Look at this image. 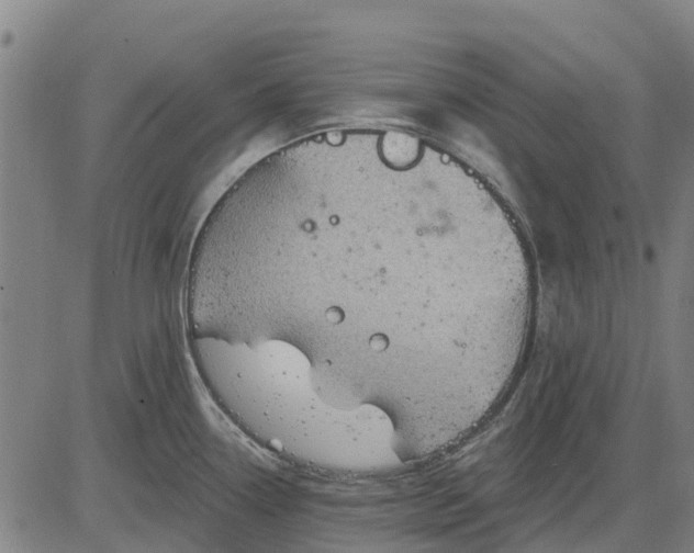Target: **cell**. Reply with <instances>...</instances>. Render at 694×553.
<instances>
[{"mask_svg": "<svg viewBox=\"0 0 694 553\" xmlns=\"http://www.w3.org/2000/svg\"><path fill=\"white\" fill-rule=\"evenodd\" d=\"M224 282L317 382L429 407L508 369L534 278L480 176L414 133L354 127L264 166L233 214Z\"/></svg>", "mask_w": 694, "mask_h": 553, "instance_id": "6da1fadb", "label": "cell"}]
</instances>
